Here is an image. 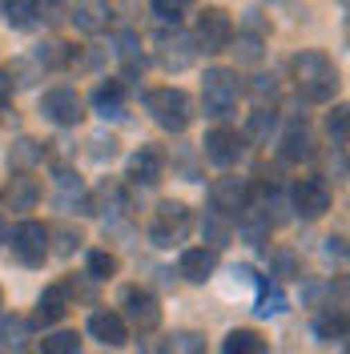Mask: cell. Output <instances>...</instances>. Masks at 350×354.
Listing matches in <instances>:
<instances>
[{"mask_svg": "<svg viewBox=\"0 0 350 354\" xmlns=\"http://www.w3.org/2000/svg\"><path fill=\"white\" fill-rule=\"evenodd\" d=\"M290 73H294V85L298 93L306 97V101H330L334 93H338V68L330 61L326 53H318V48H306V53H298L294 61H290Z\"/></svg>", "mask_w": 350, "mask_h": 354, "instance_id": "6da1fadb", "label": "cell"}, {"mask_svg": "<svg viewBox=\"0 0 350 354\" xmlns=\"http://www.w3.org/2000/svg\"><path fill=\"white\" fill-rule=\"evenodd\" d=\"M238 97H241V81L234 68H210L205 81H201V105H205V117L214 121H225L238 113Z\"/></svg>", "mask_w": 350, "mask_h": 354, "instance_id": "7a4b0ae2", "label": "cell"}, {"mask_svg": "<svg viewBox=\"0 0 350 354\" xmlns=\"http://www.w3.org/2000/svg\"><path fill=\"white\" fill-rule=\"evenodd\" d=\"M145 109L154 113V121L165 133H185L190 121H194V101H190V93H185V88H174V85L154 88V93L145 97Z\"/></svg>", "mask_w": 350, "mask_h": 354, "instance_id": "3957f363", "label": "cell"}, {"mask_svg": "<svg viewBox=\"0 0 350 354\" xmlns=\"http://www.w3.org/2000/svg\"><path fill=\"white\" fill-rule=\"evenodd\" d=\"M190 225H194V218L181 201H161L154 209V221H149V238H154V245H177L185 242Z\"/></svg>", "mask_w": 350, "mask_h": 354, "instance_id": "277c9868", "label": "cell"}, {"mask_svg": "<svg viewBox=\"0 0 350 354\" xmlns=\"http://www.w3.org/2000/svg\"><path fill=\"white\" fill-rule=\"evenodd\" d=\"M121 322L137 326V330H157L161 326V306L145 286H125L121 290Z\"/></svg>", "mask_w": 350, "mask_h": 354, "instance_id": "5b68a950", "label": "cell"}, {"mask_svg": "<svg viewBox=\"0 0 350 354\" xmlns=\"http://www.w3.org/2000/svg\"><path fill=\"white\" fill-rule=\"evenodd\" d=\"M8 242H12V254L21 266H44V258H48V230L41 221H21Z\"/></svg>", "mask_w": 350, "mask_h": 354, "instance_id": "8992f818", "label": "cell"}, {"mask_svg": "<svg viewBox=\"0 0 350 354\" xmlns=\"http://www.w3.org/2000/svg\"><path fill=\"white\" fill-rule=\"evenodd\" d=\"M194 41L201 44L205 53H221L225 44L234 41V21H230V12H225V8H201ZM201 48H197V53H201Z\"/></svg>", "mask_w": 350, "mask_h": 354, "instance_id": "52a82bcc", "label": "cell"}, {"mask_svg": "<svg viewBox=\"0 0 350 354\" xmlns=\"http://www.w3.org/2000/svg\"><path fill=\"white\" fill-rule=\"evenodd\" d=\"M41 113L53 125H77V121L85 117V105H81V93H77V88L57 85L41 97Z\"/></svg>", "mask_w": 350, "mask_h": 354, "instance_id": "ba28073f", "label": "cell"}, {"mask_svg": "<svg viewBox=\"0 0 350 354\" xmlns=\"http://www.w3.org/2000/svg\"><path fill=\"white\" fill-rule=\"evenodd\" d=\"M210 201H214V209L218 214H241L246 205H250V181L246 177H234V174H225L214 181V189H210Z\"/></svg>", "mask_w": 350, "mask_h": 354, "instance_id": "9c48e42d", "label": "cell"}, {"mask_svg": "<svg viewBox=\"0 0 350 354\" xmlns=\"http://www.w3.org/2000/svg\"><path fill=\"white\" fill-rule=\"evenodd\" d=\"M157 61L169 68V73H181V68H190L197 61V41L190 32H165V37H157Z\"/></svg>", "mask_w": 350, "mask_h": 354, "instance_id": "30bf717a", "label": "cell"}, {"mask_svg": "<svg viewBox=\"0 0 350 354\" xmlns=\"http://www.w3.org/2000/svg\"><path fill=\"white\" fill-rule=\"evenodd\" d=\"M290 201H294V209L306 221H314L330 209V189H326V181H318V177H302V181L294 185Z\"/></svg>", "mask_w": 350, "mask_h": 354, "instance_id": "8fae6325", "label": "cell"}, {"mask_svg": "<svg viewBox=\"0 0 350 354\" xmlns=\"http://www.w3.org/2000/svg\"><path fill=\"white\" fill-rule=\"evenodd\" d=\"M201 149H205V161H214V165H221V169H230V165L246 153V141H241L234 129H214V133H205Z\"/></svg>", "mask_w": 350, "mask_h": 354, "instance_id": "7c38bea8", "label": "cell"}, {"mask_svg": "<svg viewBox=\"0 0 350 354\" xmlns=\"http://www.w3.org/2000/svg\"><path fill=\"white\" fill-rule=\"evenodd\" d=\"M278 157H282L286 165H298V161H310V157H314V133L306 129V121H294V125L282 133Z\"/></svg>", "mask_w": 350, "mask_h": 354, "instance_id": "4fadbf2b", "label": "cell"}, {"mask_svg": "<svg viewBox=\"0 0 350 354\" xmlns=\"http://www.w3.org/2000/svg\"><path fill=\"white\" fill-rule=\"evenodd\" d=\"M161 174H165V157H161V149L141 145V149L129 157V174H125V177H129L133 185H157Z\"/></svg>", "mask_w": 350, "mask_h": 354, "instance_id": "5bb4252c", "label": "cell"}, {"mask_svg": "<svg viewBox=\"0 0 350 354\" xmlns=\"http://www.w3.org/2000/svg\"><path fill=\"white\" fill-rule=\"evenodd\" d=\"M89 334H93L101 346H121V342H129V326L121 322L117 310H93V314H89Z\"/></svg>", "mask_w": 350, "mask_h": 354, "instance_id": "9a60e30c", "label": "cell"}, {"mask_svg": "<svg viewBox=\"0 0 350 354\" xmlns=\"http://www.w3.org/2000/svg\"><path fill=\"white\" fill-rule=\"evenodd\" d=\"M234 230H238V238H241L246 245H262V242H270L274 218L266 214L262 205H246V209L238 214V225H234Z\"/></svg>", "mask_w": 350, "mask_h": 354, "instance_id": "2e32d148", "label": "cell"}, {"mask_svg": "<svg viewBox=\"0 0 350 354\" xmlns=\"http://www.w3.org/2000/svg\"><path fill=\"white\" fill-rule=\"evenodd\" d=\"M214 270H218V254H214V250H205V245L185 250V254H181V262H177V274H181L185 282H210V278H214Z\"/></svg>", "mask_w": 350, "mask_h": 354, "instance_id": "e0dca14e", "label": "cell"}, {"mask_svg": "<svg viewBox=\"0 0 350 354\" xmlns=\"http://www.w3.org/2000/svg\"><path fill=\"white\" fill-rule=\"evenodd\" d=\"M93 109L101 113L105 121H121V117H125V81H105V85H97Z\"/></svg>", "mask_w": 350, "mask_h": 354, "instance_id": "ac0fdd59", "label": "cell"}, {"mask_svg": "<svg viewBox=\"0 0 350 354\" xmlns=\"http://www.w3.org/2000/svg\"><path fill=\"white\" fill-rule=\"evenodd\" d=\"M65 314H68V290L48 286L41 294V302H37V322H41V326H53V322H61Z\"/></svg>", "mask_w": 350, "mask_h": 354, "instance_id": "d6986e66", "label": "cell"}, {"mask_svg": "<svg viewBox=\"0 0 350 354\" xmlns=\"http://www.w3.org/2000/svg\"><path fill=\"white\" fill-rule=\"evenodd\" d=\"M201 238H205V250H214L218 254L221 245H230V238H234V221L225 218V214H218V209H205V218H201Z\"/></svg>", "mask_w": 350, "mask_h": 354, "instance_id": "ffe728a7", "label": "cell"}, {"mask_svg": "<svg viewBox=\"0 0 350 354\" xmlns=\"http://www.w3.org/2000/svg\"><path fill=\"white\" fill-rule=\"evenodd\" d=\"M37 201H41L37 177H28V174L12 177V185H8V205H12V209H37Z\"/></svg>", "mask_w": 350, "mask_h": 354, "instance_id": "44dd1931", "label": "cell"}, {"mask_svg": "<svg viewBox=\"0 0 350 354\" xmlns=\"http://www.w3.org/2000/svg\"><path fill=\"white\" fill-rule=\"evenodd\" d=\"M314 334H318L322 342H342V338H347V314L338 306H326L314 318Z\"/></svg>", "mask_w": 350, "mask_h": 354, "instance_id": "7402d4cb", "label": "cell"}, {"mask_svg": "<svg viewBox=\"0 0 350 354\" xmlns=\"http://www.w3.org/2000/svg\"><path fill=\"white\" fill-rule=\"evenodd\" d=\"M44 157V145L41 141H33V137H21V141H12V145H8V165H12V169H33V165H37V161H41Z\"/></svg>", "mask_w": 350, "mask_h": 354, "instance_id": "603a6c76", "label": "cell"}, {"mask_svg": "<svg viewBox=\"0 0 350 354\" xmlns=\"http://www.w3.org/2000/svg\"><path fill=\"white\" fill-rule=\"evenodd\" d=\"M221 354H266V338L258 330H230L221 342Z\"/></svg>", "mask_w": 350, "mask_h": 354, "instance_id": "cb8c5ba5", "label": "cell"}, {"mask_svg": "<svg viewBox=\"0 0 350 354\" xmlns=\"http://www.w3.org/2000/svg\"><path fill=\"white\" fill-rule=\"evenodd\" d=\"M73 24L81 32H101L109 24V4H77L73 8Z\"/></svg>", "mask_w": 350, "mask_h": 354, "instance_id": "d4e9b609", "label": "cell"}, {"mask_svg": "<svg viewBox=\"0 0 350 354\" xmlns=\"http://www.w3.org/2000/svg\"><path fill=\"white\" fill-rule=\"evenodd\" d=\"M286 310V294L278 282H258V306H254V314L258 318H270V314H282Z\"/></svg>", "mask_w": 350, "mask_h": 354, "instance_id": "484cf974", "label": "cell"}, {"mask_svg": "<svg viewBox=\"0 0 350 354\" xmlns=\"http://www.w3.org/2000/svg\"><path fill=\"white\" fill-rule=\"evenodd\" d=\"M274 129H278V113L254 109V113H250V125H246V137H250V141H270Z\"/></svg>", "mask_w": 350, "mask_h": 354, "instance_id": "4316f807", "label": "cell"}, {"mask_svg": "<svg viewBox=\"0 0 350 354\" xmlns=\"http://www.w3.org/2000/svg\"><path fill=\"white\" fill-rule=\"evenodd\" d=\"M68 65V48L61 41H48V44H37V68H61Z\"/></svg>", "mask_w": 350, "mask_h": 354, "instance_id": "83f0119b", "label": "cell"}, {"mask_svg": "<svg viewBox=\"0 0 350 354\" xmlns=\"http://www.w3.org/2000/svg\"><path fill=\"white\" fill-rule=\"evenodd\" d=\"M44 354H81V338L73 330H57V334H48L44 338Z\"/></svg>", "mask_w": 350, "mask_h": 354, "instance_id": "f1b7e54d", "label": "cell"}, {"mask_svg": "<svg viewBox=\"0 0 350 354\" xmlns=\"http://www.w3.org/2000/svg\"><path fill=\"white\" fill-rule=\"evenodd\" d=\"M169 354H205V338L197 330H177L169 338Z\"/></svg>", "mask_w": 350, "mask_h": 354, "instance_id": "f546056e", "label": "cell"}, {"mask_svg": "<svg viewBox=\"0 0 350 354\" xmlns=\"http://www.w3.org/2000/svg\"><path fill=\"white\" fill-rule=\"evenodd\" d=\"M270 274H274V278H294V274H298V254H294V250H274V254H270Z\"/></svg>", "mask_w": 350, "mask_h": 354, "instance_id": "4dcf8cb0", "label": "cell"}, {"mask_svg": "<svg viewBox=\"0 0 350 354\" xmlns=\"http://www.w3.org/2000/svg\"><path fill=\"white\" fill-rule=\"evenodd\" d=\"M113 274H117V258H113L109 250H93L89 254V278L101 282V278H113Z\"/></svg>", "mask_w": 350, "mask_h": 354, "instance_id": "1f68e13d", "label": "cell"}, {"mask_svg": "<svg viewBox=\"0 0 350 354\" xmlns=\"http://www.w3.org/2000/svg\"><path fill=\"white\" fill-rule=\"evenodd\" d=\"M4 12H8V24H12V28H33V21H37V4H28V0L8 4Z\"/></svg>", "mask_w": 350, "mask_h": 354, "instance_id": "d6a6232c", "label": "cell"}, {"mask_svg": "<svg viewBox=\"0 0 350 354\" xmlns=\"http://www.w3.org/2000/svg\"><path fill=\"white\" fill-rule=\"evenodd\" d=\"M24 334H28V322L24 318H4L0 322V342L4 346H24Z\"/></svg>", "mask_w": 350, "mask_h": 354, "instance_id": "836d02e7", "label": "cell"}, {"mask_svg": "<svg viewBox=\"0 0 350 354\" xmlns=\"http://www.w3.org/2000/svg\"><path fill=\"white\" fill-rule=\"evenodd\" d=\"M326 133L338 149H347V105H338V109L326 117Z\"/></svg>", "mask_w": 350, "mask_h": 354, "instance_id": "e575fe53", "label": "cell"}, {"mask_svg": "<svg viewBox=\"0 0 350 354\" xmlns=\"http://www.w3.org/2000/svg\"><path fill=\"white\" fill-rule=\"evenodd\" d=\"M149 8H154V17L161 24H177L181 17H185V4H181V0H154Z\"/></svg>", "mask_w": 350, "mask_h": 354, "instance_id": "d590c367", "label": "cell"}, {"mask_svg": "<svg viewBox=\"0 0 350 354\" xmlns=\"http://www.w3.org/2000/svg\"><path fill=\"white\" fill-rule=\"evenodd\" d=\"M238 61H258L262 57V37H238Z\"/></svg>", "mask_w": 350, "mask_h": 354, "instance_id": "8d00e7d4", "label": "cell"}, {"mask_svg": "<svg viewBox=\"0 0 350 354\" xmlns=\"http://www.w3.org/2000/svg\"><path fill=\"white\" fill-rule=\"evenodd\" d=\"M89 145H93V149H89L93 161H113V157H117V141H113V137H93Z\"/></svg>", "mask_w": 350, "mask_h": 354, "instance_id": "74e56055", "label": "cell"}, {"mask_svg": "<svg viewBox=\"0 0 350 354\" xmlns=\"http://www.w3.org/2000/svg\"><path fill=\"white\" fill-rule=\"evenodd\" d=\"M77 242H81V234H73V230H57V254H73L77 250Z\"/></svg>", "mask_w": 350, "mask_h": 354, "instance_id": "f35d334b", "label": "cell"}, {"mask_svg": "<svg viewBox=\"0 0 350 354\" xmlns=\"http://www.w3.org/2000/svg\"><path fill=\"white\" fill-rule=\"evenodd\" d=\"M326 258H347V245H342V238H326Z\"/></svg>", "mask_w": 350, "mask_h": 354, "instance_id": "ab89813d", "label": "cell"}, {"mask_svg": "<svg viewBox=\"0 0 350 354\" xmlns=\"http://www.w3.org/2000/svg\"><path fill=\"white\" fill-rule=\"evenodd\" d=\"M8 93H12V73H4V68H0V105L8 101Z\"/></svg>", "mask_w": 350, "mask_h": 354, "instance_id": "60d3db41", "label": "cell"}, {"mask_svg": "<svg viewBox=\"0 0 350 354\" xmlns=\"http://www.w3.org/2000/svg\"><path fill=\"white\" fill-rule=\"evenodd\" d=\"M254 88H258V93H262V97H266V93H270V97H274V88H278V85H274V77H258V85H254Z\"/></svg>", "mask_w": 350, "mask_h": 354, "instance_id": "b9f144b4", "label": "cell"}, {"mask_svg": "<svg viewBox=\"0 0 350 354\" xmlns=\"http://www.w3.org/2000/svg\"><path fill=\"white\" fill-rule=\"evenodd\" d=\"M8 242V234H4V221H0V245Z\"/></svg>", "mask_w": 350, "mask_h": 354, "instance_id": "7bdbcfd3", "label": "cell"}, {"mask_svg": "<svg viewBox=\"0 0 350 354\" xmlns=\"http://www.w3.org/2000/svg\"><path fill=\"white\" fill-rule=\"evenodd\" d=\"M0 302H4V294H0Z\"/></svg>", "mask_w": 350, "mask_h": 354, "instance_id": "ee69618b", "label": "cell"}]
</instances>
